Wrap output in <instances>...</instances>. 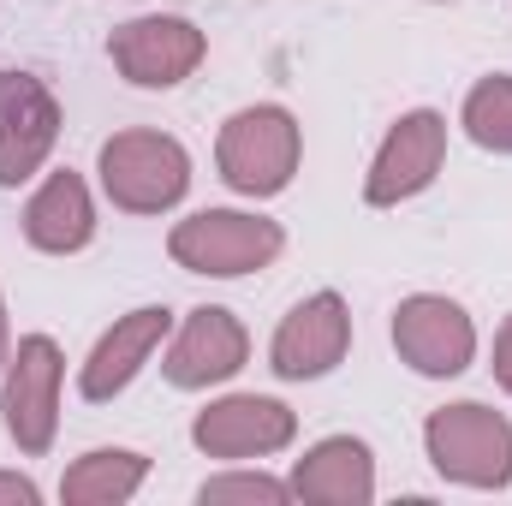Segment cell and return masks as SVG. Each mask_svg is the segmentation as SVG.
I'll return each mask as SVG.
<instances>
[{
    "instance_id": "17",
    "label": "cell",
    "mask_w": 512,
    "mask_h": 506,
    "mask_svg": "<svg viewBox=\"0 0 512 506\" xmlns=\"http://www.w3.org/2000/svg\"><path fill=\"white\" fill-rule=\"evenodd\" d=\"M459 126L477 149L489 155H512V72H495L483 84H471L465 108H459Z\"/></svg>"
},
{
    "instance_id": "9",
    "label": "cell",
    "mask_w": 512,
    "mask_h": 506,
    "mask_svg": "<svg viewBox=\"0 0 512 506\" xmlns=\"http://www.w3.org/2000/svg\"><path fill=\"white\" fill-rule=\"evenodd\" d=\"M60 102L36 72L6 66L0 72V191H18L36 179L60 143Z\"/></svg>"
},
{
    "instance_id": "16",
    "label": "cell",
    "mask_w": 512,
    "mask_h": 506,
    "mask_svg": "<svg viewBox=\"0 0 512 506\" xmlns=\"http://www.w3.org/2000/svg\"><path fill=\"white\" fill-rule=\"evenodd\" d=\"M149 483V459L131 447H96L84 459H72V471L60 477V501L66 506H126Z\"/></svg>"
},
{
    "instance_id": "3",
    "label": "cell",
    "mask_w": 512,
    "mask_h": 506,
    "mask_svg": "<svg viewBox=\"0 0 512 506\" xmlns=\"http://www.w3.org/2000/svg\"><path fill=\"white\" fill-rule=\"evenodd\" d=\"M423 453L459 489H507L512 483V423L501 411L477 405V399H459V405L429 411Z\"/></svg>"
},
{
    "instance_id": "8",
    "label": "cell",
    "mask_w": 512,
    "mask_h": 506,
    "mask_svg": "<svg viewBox=\"0 0 512 506\" xmlns=\"http://www.w3.org/2000/svg\"><path fill=\"white\" fill-rule=\"evenodd\" d=\"M447 167V120L435 108H411L387 126L382 149L364 173V203L370 209H399L411 197H423Z\"/></svg>"
},
{
    "instance_id": "13",
    "label": "cell",
    "mask_w": 512,
    "mask_h": 506,
    "mask_svg": "<svg viewBox=\"0 0 512 506\" xmlns=\"http://www.w3.org/2000/svg\"><path fill=\"white\" fill-rule=\"evenodd\" d=\"M167 334H173V310H167V304H143V310L120 316V322L96 340V352L84 358V370H78V393H84L90 405L120 399L131 381L143 376V364L167 346Z\"/></svg>"
},
{
    "instance_id": "1",
    "label": "cell",
    "mask_w": 512,
    "mask_h": 506,
    "mask_svg": "<svg viewBox=\"0 0 512 506\" xmlns=\"http://www.w3.org/2000/svg\"><path fill=\"white\" fill-rule=\"evenodd\" d=\"M96 173H102L108 203L126 209V215H167L191 191V155H185V143L167 137V131H149V126L114 131L102 143V155H96Z\"/></svg>"
},
{
    "instance_id": "6",
    "label": "cell",
    "mask_w": 512,
    "mask_h": 506,
    "mask_svg": "<svg viewBox=\"0 0 512 506\" xmlns=\"http://www.w3.org/2000/svg\"><path fill=\"white\" fill-rule=\"evenodd\" d=\"M393 352L417 376L453 381L465 376L471 358H477V322L465 316V304H453L441 292H411L393 310Z\"/></svg>"
},
{
    "instance_id": "5",
    "label": "cell",
    "mask_w": 512,
    "mask_h": 506,
    "mask_svg": "<svg viewBox=\"0 0 512 506\" xmlns=\"http://www.w3.org/2000/svg\"><path fill=\"white\" fill-rule=\"evenodd\" d=\"M60 381H66V352L48 334H24L18 352L6 358V387H0V423L24 459H42L60 435Z\"/></svg>"
},
{
    "instance_id": "20",
    "label": "cell",
    "mask_w": 512,
    "mask_h": 506,
    "mask_svg": "<svg viewBox=\"0 0 512 506\" xmlns=\"http://www.w3.org/2000/svg\"><path fill=\"white\" fill-rule=\"evenodd\" d=\"M489 370H495V381L512 393V316L495 328V364H489Z\"/></svg>"
},
{
    "instance_id": "2",
    "label": "cell",
    "mask_w": 512,
    "mask_h": 506,
    "mask_svg": "<svg viewBox=\"0 0 512 506\" xmlns=\"http://www.w3.org/2000/svg\"><path fill=\"white\" fill-rule=\"evenodd\" d=\"M298 161H304V131L280 102L239 108L215 137V167L239 197H280L298 179Z\"/></svg>"
},
{
    "instance_id": "21",
    "label": "cell",
    "mask_w": 512,
    "mask_h": 506,
    "mask_svg": "<svg viewBox=\"0 0 512 506\" xmlns=\"http://www.w3.org/2000/svg\"><path fill=\"white\" fill-rule=\"evenodd\" d=\"M6 358H12V328H6V298H0V376H6Z\"/></svg>"
},
{
    "instance_id": "18",
    "label": "cell",
    "mask_w": 512,
    "mask_h": 506,
    "mask_svg": "<svg viewBox=\"0 0 512 506\" xmlns=\"http://www.w3.org/2000/svg\"><path fill=\"white\" fill-rule=\"evenodd\" d=\"M197 501L203 506H227V501L280 506V501H292V483H280V477H268V471H227V477H209V483L197 489Z\"/></svg>"
},
{
    "instance_id": "4",
    "label": "cell",
    "mask_w": 512,
    "mask_h": 506,
    "mask_svg": "<svg viewBox=\"0 0 512 506\" xmlns=\"http://www.w3.org/2000/svg\"><path fill=\"white\" fill-rule=\"evenodd\" d=\"M286 251L280 221L268 215H245V209H197L167 233V256L185 274H209V280H239L268 268Z\"/></svg>"
},
{
    "instance_id": "11",
    "label": "cell",
    "mask_w": 512,
    "mask_h": 506,
    "mask_svg": "<svg viewBox=\"0 0 512 506\" xmlns=\"http://www.w3.org/2000/svg\"><path fill=\"white\" fill-rule=\"evenodd\" d=\"M251 364V334L233 310L221 304H197L173 334H167V358H161V376L173 381L179 393H203V387H221Z\"/></svg>"
},
{
    "instance_id": "10",
    "label": "cell",
    "mask_w": 512,
    "mask_h": 506,
    "mask_svg": "<svg viewBox=\"0 0 512 506\" xmlns=\"http://www.w3.org/2000/svg\"><path fill=\"white\" fill-rule=\"evenodd\" d=\"M352 352V310L340 292H310L292 304L268 340V370L280 381H322L334 376Z\"/></svg>"
},
{
    "instance_id": "19",
    "label": "cell",
    "mask_w": 512,
    "mask_h": 506,
    "mask_svg": "<svg viewBox=\"0 0 512 506\" xmlns=\"http://www.w3.org/2000/svg\"><path fill=\"white\" fill-rule=\"evenodd\" d=\"M0 501L6 506H36L42 501V489H36L30 477H18V471H0Z\"/></svg>"
},
{
    "instance_id": "7",
    "label": "cell",
    "mask_w": 512,
    "mask_h": 506,
    "mask_svg": "<svg viewBox=\"0 0 512 506\" xmlns=\"http://www.w3.org/2000/svg\"><path fill=\"white\" fill-rule=\"evenodd\" d=\"M203 54H209V36L191 18H179V12H143V18H131V24H120L108 36L114 72L126 84H137V90H173V84H185L203 66Z\"/></svg>"
},
{
    "instance_id": "14",
    "label": "cell",
    "mask_w": 512,
    "mask_h": 506,
    "mask_svg": "<svg viewBox=\"0 0 512 506\" xmlns=\"http://www.w3.org/2000/svg\"><path fill=\"white\" fill-rule=\"evenodd\" d=\"M24 239H30V251H42V256L90 251V239H96V197H90L84 173L60 167V173H48L30 191V203H24Z\"/></svg>"
},
{
    "instance_id": "12",
    "label": "cell",
    "mask_w": 512,
    "mask_h": 506,
    "mask_svg": "<svg viewBox=\"0 0 512 506\" xmlns=\"http://www.w3.org/2000/svg\"><path fill=\"white\" fill-rule=\"evenodd\" d=\"M191 441H197V453L227 459V465L268 459V453H286L298 441V411L280 405V399H268V393H227V399H215V405L197 411Z\"/></svg>"
},
{
    "instance_id": "15",
    "label": "cell",
    "mask_w": 512,
    "mask_h": 506,
    "mask_svg": "<svg viewBox=\"0 0 512 506\" xmlns=\"http://www.w3.org/2000/svg\"><path fill=\"white\" fill-rule=\"evenodd\" d=\"M292 501L310 506H370L376 501V453L358 435H328L292 465Z\"/></svg>"
}]
</instances>
